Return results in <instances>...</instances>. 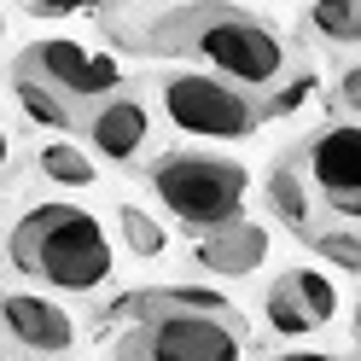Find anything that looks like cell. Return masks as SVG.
Segmentation results:
<instances>
[{
	"instance_id": "cell-6",
	"label": "cell",
	"mask_w": 361,
	"mask_h": 361,
	"mask_svg": "<svg viewBox=\"0 0 361 361\" xmlns=\"http://www.w3.org/2000/svg\"><path fill=\"white\" fill-rule=\"evenodd\" d=\"M12 71L47 82L53 94H64L76 111L99 105L105 94H117V87H123V64H117V53L82 47V41H71V35H41V41H30V47L18 53Z\"/></svg>"
},
{
	"instance_id": "cell-22",
	"label": "cell",
	"mask_w": 361,
	"mask_h": 361,
	"mask_svg": "<svg viewBox=\"0 0 361 361\" xmlns=\"http://www.w3.org/2000/svg\"><path fill=\"white\" fill-rule=\"evenodd\" d=\"M350 332H355V350H361V298H355V314H350Z\"/></svg>"
},
{
	"instance_id": "cell-10",
	"label": "cell",
	"mask_w": 361,
	"mask_h": 361,
	"mask_svg": "<svg viewBox=\"0 0 361 361\" xmlns=\"http://www.w3.org/2000/svg\"><path fill=\"white\" fill-rule=\"evenodd\" d=\"M192 251H198V268L204 274H221V280H245L268 262V228L251 216H228L221 228H204L192 233Z\"/></svg>"
},
{
	"instance_id": "cell-15",
	"label": "cell",
	"mask_w": 361,
	"mask_h": 361,
	"mask_svg": "<svg viewBox=\"0 0 361 361\" xmlns=\"http://www.w3.org/2000/svg\"><path fill=\"white\" fill-rule=\"evenodd\" d=\"M35 175L53 180V187H64V192H82V187H94V180H99L94 157H87L82 146H71V140H47V146H41L35 152Z\"/></svg>"
},
{
	"instance_id": "cell-1",
	"label": "cell",
	"mask_w": 361,
	"mask_h": 361,
	"mask_svg": "<svg viewBox=\"0 0 361 361\" xmlns=\"http://www.w3.org/2000/svg\"><path fill=\"white\" fill-rule=\"evenodd\" d=\"M140 53L157 59H187L204 64V71H221L233 82H251L262 94L291 76V47L286 35L268 24V18L233 6V0H180L169 12H152L140 35H134Z\"/></svg>"
},
{
	"instance_id": "cell-5",
	"label": "cell",
	"mask_w": 361,
	"mask_h": 361,
	"mask_svg": "<svg viewBox=\"0 0 361 361\" xmlns=\"http://www.w3.org/2000/svg\"><path fill=\"white\" fill-rule=\"evenodd\" d=\"M251 326L239 321L233 303H180V309H157L128 321L123 332V355H175V361H228L245 355Z\"/></svg>"
},
{
	"instance_id": "cell-16",
	"label": "cell",
	"mask_w": 361,
	"mask_h": 361,
	"mask_svg": "<svg viewBox=\"0 0 361 361\" xmlns=\"http://www.w3.org/2000/svg\"><path fill=\"white\" fill-rule=\"evenodd\" d=\"M303 245L321 262H338L344 274H361V221H338L332 216V228H326V221H314V233Z\"/></svg>"
},
{
	"instance_id": "cell-4",
	"label": "cell",
	"mask_w": 361,
	"mask_h": 361,
	"mask_svg": "<svg viewBox=\"0 0 361 361\" xmlns=\"http://www.w3.org/2000/svg\"><path fill=\"white\" fill-rule=\"evenodd\" d=\"M157 105L192 140H245V134H257L274 117L262 87L233 82L221 71H204V64H169L157 76Z\"/></svg>"
},
{
	"instance_id": "cell-2",
	"label": "cell",
	"mask_w": 361,
	"mask_h": 361,
	"mask_svg": "<svg viewBox=\"0 0 361 361\" xmlns=\"http://www.w3.org/2000/svg\"><path fill=\"white\" fill-rule=\"evenodd\" d=\"M6 262L24 280L47 286V291L94 298V291L111 280V268H117V251H111V233L99 228L94 210L53 198V204H30L24 216L12 221Z\"/></svg>"
},
{
	"instance_id": "cell-3",
	"label": "cell",
	"mask_w": 361,
	"mask_h": 361,
	"mask_svg": "<svg viewBox=\"0 0 361 361\" xmlns=\"http://www.w3.org/2000/svg\"><path fill=\"white\" fill-rule=\"evenodd\" d=\"M146 187L164 204V216H175L180 233H204V228H221L228 216L245 210L251 169L239 157H221L204 146H169L146 164Z\"/></svg>"
},
{
	"instance_id": "cell-11",
	"label": "cell",
	"mask_w": 361,
	"mask_h": 361,
	"mask_svg": "<svg viewBox=\"0 0 361 361\" xmlns=\"http://www.w3.org/2000/svg\"><path fill=\"white\" fill-rule=\"evenodd\" d=\"M314 210H321V198H314L309 175H303V164H298V152L280 157V164L268 169V216H280L298 239H309V233H314V221H321Z\"/></svg>"
},
{
	"instance_id": "cell-8",
	"label": "cell",
	"mask_w": 361,
	"mask_h": 361,
	"mask_svg": "<svg viewBox=\"0 0 361 361\" xmlns=\"http://www.w3.org/2000/svg\"><path fill=\"white\" fill-rule=\"evenodd\" d=\"M0 344L24 355H64L76 344V321L47 291H6L0 298Z\"/></svg>"
},
{
	"instance_id": "cell-14",
	"label": "cell",
	"mask_w": 361,
	"mask_h": 361,
	"mask_svg": "<svg viewBox=\"0 0 361 361\" xmlns=\"http://www.w3.org/2000/svg\"><path fill=\"white\" fill-rule=\"evenodd\" d=\"M12 94H18V105H24V117L30 123H41V128H82V111L64 99V94H53L47 82H35V76H24V71H12Z\"/></svg>"
},
{
	"instance_id": "cell-23",
	"label": "cell",
	"mask_w": 361,
	"mask_h": 361,
	"mask_svg": "<svg viewBox=\"0 0 361 361\" xmlns=\"http://www.w3.org/2000/svg\"><path fill=\"white\" fill-rule=\"evenodd\" d=\"M0 35H6V18H0Z\"/></svg>"
},
{
	"instance_id": "cell-21",
	"label": "cell",
	"mask_w": 361,
	"mask_h": 361,
	"mask_svg": "<svg viewBox=\"0 0 361 361\" xmlns=\"http://www.w3.org/2000/svg\"><path fill=\"white\" fill-rule=\"evenodd\" d=\"M12 175V134H6V123H0V180Z\"/></svg>"
},
{
	"instance_id": "cell-7",
	"label": "cell",
	"mask_w": 361,
	"mask_h": 361,
	"mask_svg": "<svg viewBox=\"0 0 361 361\" xmlns=\"http://www.w3.org/2000/svg\"><path fill=\"white\" fill-rule=\"evenodd\" d=\"M298 164L309 175L321 210L338 221H361V117L326 123L298 146Z\"/></svg>"
},
{
	"instance_id": "cell-19",
	"label": "cell",
	"mask_w": 361,
	"mask_h": 361,
	"mask_svg": "<svg viewBox=\"0 0 361 361\" xmlns=\"http://www.w3.org/2000/svg\"><path fill=\"white\" fill-rule=\"evenodd\" d=\"M332 111L338 117H361V59H350L332 82Z\"/></svg>"
},
{
	"instance_id": "cell-12",
	"label": "cell",
	"mask_w": 361,
	"mask_h": 361,
	"mask_svg": "<svg viewBox=\"0 0 361 361\" xmlns=\"http://www.w3.org/2000/svg\"><path fill=\"white\" fill-rule=\"evenodd\" d=\"M262 321L268 332H280V338H309V332H321V321H314V309L303 298V286L291 280V268L262 291Z\"/></svg>"
},
{
	"instance_id": "cell-9",
	"label": "cell",
	"mask_w": 361,
	"mask_h": 361,
	"mask_svg": "<svg viewBox=\"0 0 361 361\" xmlns=\"http://www.w3.org/2000/svg\"><path fill=\"white\" fill-rule=\"evenodd\" d=\"M82 134L105 164H134L152 140V105L128 87H117V94H105L99 105L82 111Z\"/></svg>"
},
{
	"instance_id": "cell-18",
	"label": "cell",
	"mask_w": 361,
	"mask_h": 361,
	"mask_svg": "<svg viewBox=\"0 0 361 361\" xmlns=\"http://www.w3.org/2000/svg\"><path fill=\"white\" fill-rule=\"evenodd\" d=\"M291 280H298V286H303V298H309V309H314V321H321V326H326V321H332V314H338V286H332L326 274H314V268H303V262H298V268H291Z\"/></svg>"
},
{
	"instance_id": "cell-20",
	"label": "cell",
	"mask_w": 361,
	"mask_h": 361,
	"mask_svg": "<svg viewBox=\"0 0 361 361\" xmlns=\"http://www.w3.org/2000/svg\"><path fill=\"white\" fill-rule=\"evenodd\" d=\"M24 6L41 18H76V12H99L105 0H24Z\"/></svg>"
},
{
	"instance_id": "cell-17",
	"label": "cell",
	"mask_w": 361,
	"mask_h": 361,
	"mask_svg": "<svg viewBox=\"0 0 361 361\" xmlns=\"http://www.w3.org/2000/svg\"><path fill=\"white\" fill-rule=\"evenodd\" d=\"M117 233H123V245H128V257H134V262L164 257V245H169L164 221H157L152 210H140V204H123V210H117Z\"/></svg>"
},
{
	"instance_id": "cell-13",
	"label": "cell",
	"mask_w": 361,
	"mask_h": 361,
	"mask_svg": "<svg viewBox=\"0 0 361 361\" xmlns=\"http://www.w3.org/2000/svg\"><path fill=\"white\" fill-rule=\"evenodd\" d=\"M303 30L326 47H361V0H309Z\"/></svg>"
}]
</instances>
